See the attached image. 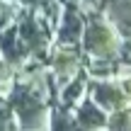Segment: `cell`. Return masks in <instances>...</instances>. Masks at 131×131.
<instances>
[{"mask_svg": "<svg viewBox=\"0 0 131 131\" xmlns=\"http://www.w3.org/2000/svg\"><path fill=\"white\" fill-rule=\"evenodd\" d=\"M119 34L117 27L109 22L107 17L97 12H90V17L85 19V29H83V51L90 58H117L119 51Z\"/></svg>", "mask_w": 131, "mask_h": 131, "instance_id": "obj_1", "label": "cell"}, {"mask_svg": "<svg viewBox=\"0 0 131 131\" xmlns=\"http://www.w3.org/2000/svg\"><path fill=\"white\" fill-rule=\"evenodd\" d=\"M15 29H17L19 39L24 41V46L29 49V53L34 56H44L49 53L51 46V24L32 7L19 10V15L15 17Z\"/></svg>", "mask_w": 131, "mask_h": 131, "instance_id": "obj_2", "label": "cell"}, {"mask_svg": "<svg viewBox=\"0 0 131 131\" xmlns=\"http://www.w3.org/2000/svg\"><path fill=\"white\" fill-rule=\"evenodd\" d=\"M49 70H51L53 83L58 88L66 85L73 75H78L83 70V56H80L78 46L56 44L53 49H49Z\"/></svg>", "mask_w": 131, "mask_h": 131, "instance_id": "obj_3", "label": "cell"}, {"mask_svg": "<svg viewBox=\"0 0 131 131\" xmlns=\"http://www.w3.org/2000/svg\"><path fill=\"white\" fill-rule=\"evenodd\" d=\"M56 44H70L78 46L83 39V29H85V15L78 7V3H68L61 10V17L56 22Z\"/></svg>", "mask_w": 131, "mask_h": 131, "instance_id": "obj_4", "label": "cell"}, {"mask_svg": "<svg viewBox=\"0 0 131 131\" xmlns=\"http://www.w3.org/2000/svg\"><path fill=\"white\" fill-rule=\"evenodd\" d=\"M88 95L107 112H114L119 107H126L129 97L124 92L122 83H114L109 78H92L88 83Z\"/></svg>", "mask_w": 131, "mask_h": 131, "instance_id": "obj_5", "label": "cell"}, {"mask_svg": "<svg viewBox=\"0 0 131 131\" xmlns=\"http://www.w3.org/2000/svg\"><path fill=\"white\" fill-rule=\"evenodd\" d=\"M29 56H32V53L24 46V41L19 39V34H17V29H15L12 22L5 29H0V61H5L7 66H12V68L17 70Z\"/></svg>", "mask_w": 131, "mask_h": 131, "instance_id": "obj_6", "label": "cell"}, {"mask_svg": "<svg viewBox=\"0 0 131 131\" xmlns=\"http://www.w3.org/2000/svg\"><path fill=\"white\" fill-rule=\"evenodd\" d=\"M73 109H75V112H73L75 124H78L80 129H102V126H107L109 112H107V109H102L92 97H90V95H85Z\"/></svg>", "mask_w": 131, "mask_h": 131, "instance_id": "obj_7", "label": "cell"}, {"mask_svg": "<svg viewBox=\"0 0 131 131\" xmlns=\"http://www.w3.org/2000/svg\"><path fill=\"white\" fill-rule=\"evenodd\" d=\"M85 90H88V73H83V70H80V73L73 75L66 85L58 88V104L66 107V109H73L75 104H78L80 100L88 95Z\"/></svg>", "mask_w": 131, "mask_h": 131, "instance_id": "obj_8", "label": "cell"}, {"mask_svg": "<svg viewBox=\"0 0 131 131\" xmlns=\"http://www.w3.org/2000/svg\"><path fill=\"white\" fill-rule=\"evenodd\" d=\"M104 15L117 29L131 32V0H109Z\"/></svg>", "mask_w": 131, "mask_h": 131, "instance_id": "obj_9", "label": "cell"}, {"mask_svg": "<svg viewBox=\"0 0 131 131\" xmlns=\"http://www.w3.org/2000/svg\"><path fill=\"white\" fill-rule=\"evenodd\" d=\"M17 126V117H15V109L10 104L7 95L0 92V131L3 129H15Z\"/></svg>", "mask_w": 131, "mask_h": 131, "instance_id": "obj_10", "label": "cell"}, {"mask_svg": "<svg viewBox=\"0 0 131 131\" xmlns=\"http://www.w3.org/2000/svg\"><path fill=\"white\" fill-rule=\"evenodd\" d=\"M107 126L109 129H131V109L129 107H119L114 112H109Z\"/></svg>", "mask_w": 131, "mask_h": 131, "instance_id": "obj_11", "label": "cell"}, {"mask_svg": "<svg viewBox=\"0 0 131 131\" xmlns=\"http://www.w3.org/2000/svg\"><path fill=\"white\" fill-rule=\"evenodd\" d=\"M109 0H80L78 5H83V10H88V12H97V10L107 7Z\"/></svg>", "mask_w": 131, "mask_h": 131, "instance_id": "obj_12", "label": "cell"}, {"mask_svg": "<svg viewBox=\"0 0 131 131\" xmlns=\"http://www.w3.org/2000/svg\"><path fill=\"white\" fill-rule=\"evenodd\" d=\"M10 22H12L10 17H5V15H0V29H5V27H7Z\"/></svg>", "mask_w": 131, "mask_h": 131, "instance_id": "obj_13", "label": "cell"}, {"mask_svg": "<svg viewBox=\"0 0 131 131\" xmlns=\"http://www.w3.org/2000/svg\"><path fill=\"white\" fill-rule=\"evenodd\" d=\"M68 3H80V0H68Z\"/></svg>", "mask_w": 131, "mask_h": 131, "instance_id": "obj_14", "label": "cell"}, {"mask_svg": "<svg viewBox=\"0 0 131 131\" xmlns=\"http://www.w3.org/2000/svg\"><path fill=\"white\" fill-rule=\"evenodd\" d=\"M3 3H5V0H0V5H3Z\"/></svg>", "mask_w": 131, "mask_h": 131, "instance_id": "obj_15", "label": "cell"}]
</instances>
